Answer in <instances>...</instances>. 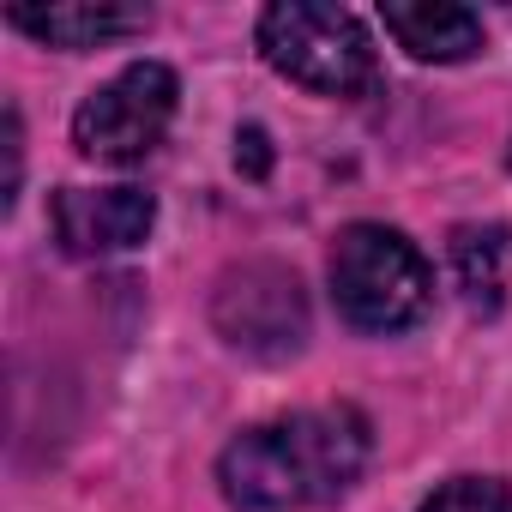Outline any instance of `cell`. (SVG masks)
Segmentation results:
<instances>
[{"instance_id":"obj_13","label":"cell","mask_w":512,"mask_h":512,"mask_svg":"<svg viewBox=\"0 0 512 512\" xmlns=\"http://www.w3.org/2000/svg\"><path fill=\"white\" fill-rule=\"evenodd\" d=\"M506 163H512V151H506Z\"/></svg>"},{"instance_id":"obj_5","label":"cell","mask_w":512,"mask_h":512,"mask_svg":"<svg viewBox=\"0 0 512 512\" xmlns=\"http://www.w3.org/2000/svg\"><path fill=\"white\" fill-rule=\"evenodd\" d=\"M211 320L217 332L247 350V356H266V362H284L308 344V302H302V284L296 272L272 266V260H253V266H235L217 296H211Z\"/></svg>"},{"instance_id":"obj_1","label":"cell","mask_w":512,"mask_h":512,"mask_svg":"<svg viewBox=\"0 0 512 512\" xmlns=\"http://www.w3.org/2000/svg\"><path fill=\"white\" fill-rule=\"evenodd\" d=\"M368 464V422L356 410H296L223 446L217 482L235 512H302L338 500Z\"/></svg>"},{"instance_id":"obj_9","label":"cell","mask_w":512,"mask_h":512,"mask_svg":"<svg viewBox=\"0 0 512 512\" xmlns=\"http://www.w3.org/2000/svg\"><path fill=\"white\" fill-rule=\"evenodd\" d=\"M506 260H512V235L500 223H458L452 229V272L470 302V314H494L506 296Z\"/></svg>"},{"instance_id":"obj_8","label":"cell","mask_w":512,"mask_h":512,"mask_svg":"<svg viewBox=\"0 0 512 512\" xmlns=\"http://www.w3.org/2000/svg\"><path fill=\"white\" fill-rule=\"evenodd\" d=\"M386 31L398 49L416 61H464L482 49V19L470 7H446V0H422V7H386Z\"/></svg>"},{"instance_id":"obj_11","label":"cell","mask_w":512,"mask_h":512,"mask_svg":"<svg viewBox=\"0 0 512 512\" xmlns=\"http://www.w3.org/2000/svg\"><path fill=\"white\" fill-rule=\"evenodd\" d=\"M19 175H25V133H19V109H7V193L0 199H19Z\"/></svg>"},{"instance_id":"obj_7","label":"cell","mask_w":512,"mask_h":512,"mask_svg":"<svg viewBox=\"0 0 512 512\" xmlns=\"http://www.w3.org/2000/svg\"><path fill=\"white\" fill-rule=\"evenodd\" d=\"M7 25L49 43V49H103V43H121V37H139L151 25L145 7H109V0H67V7H7Z\"/></svg>"},{"instance_id":"obj_12","label":"cell","mask_w":512,"mask_h":512,"mask_svg":"<svg viewBox=\"0 0 512 512\" xmlns=\"http://www.w3.org/2000/svg\"><path fill=\"white\" fill-rule=\"evenodd\" d=\"M235 145L247 151V175H266V163H272V157H266V133H260V127H247ZM241 151H235V157H241Z\"/></svg>"},{"instance_id":"obj_4","label":"cell","mask_w":512,"mask_h":512,"mask_svg":"<svg viewBox=\"0 0 512 512\" xmlns=\"http://www.w3.org/2000/svg\"><path fill=\"white\" fill-rule=\"evenodd\" d=\"M175 73L163 61H133L109 85H97L73 115V145L97 163H139L163 145L175 121Z\"/></svg>"},{"instance_id":"obj_6","label":"cell","mask_w":512,"mask_h":512,"mask_svg":"<svg viewBox=\"0 0 512 512\" xmlns=\"http://www.w3.org/2000/svg\"><path fill=\"white\" fill-rule=\"evenodd\" d=\"M151 223H157V199L145 187H61L55 193V235L79 260L139 247Z\"/></svg>"},{"instance_id":"obj_3","label":"cell","mask_w":512,"mask_h":512,"mask_svg":"<svg viewBox=\"0 0 512 512\" xmlns=\"http://www.w3.org/2000/svg\"><path fill=\"white\" fill-rule=\"evenodd\" d=\"M260 55L302 91L320 97H362L374 85V43L356 13L278 0L260 13Z\"/></svg>"},{"instance_id":"obj_2","label":"cell","mask_w":512,"mask_h":512,"mask_svg":"<svg viewBox=\"0 0 512 512\" xmlns=\"http://www.w3.org/2000/svg\"><path fill=\"white\" fill-rule=\"evenodd\" d=\"M332 302L356 332H410L434 308V272L422 247L386 223H350L332 241Z\"/></svg>"},{"instance_id":"obj_10","label":"cell","mask_w":512,"mask_h":512,"mask_svg":"<svg viewBox=\"0 0 512 512\" xmlns=\"http://www.w3.org/2000/svg\"><path fill=\"white\" fill-rule=\"evenodd\" d=\"M416 512H512V494L494 476H452L446 488H434Z\"/></svg>"}]
</instances>
